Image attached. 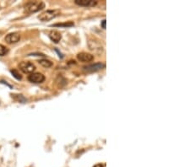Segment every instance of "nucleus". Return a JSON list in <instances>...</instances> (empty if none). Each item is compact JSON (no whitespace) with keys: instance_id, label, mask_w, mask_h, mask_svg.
Segmentation results:
<instances>
[{"instance_id":"nucleus-15","label":"nucleus","mask_w":190,"mask_h":167,"mask_svg":"<svg viewBox=\"0 0 190 167\" xmlns=\"http://www.w3.org/2000/svg\"><path fill=\"white\" fill-rule=\"evenodd\" d=\"M101 25H102V29H106V19H103V20L102 21Z\"/></svg>"},{"instance_id":"nucleus-4","label":"nucleus","mask_w":190,"mask_h":167,"mask_svg":"<svg viewBox=\"0 0 190 167\" xmlns=\"http://www.w3.org/2000/svg\"><path fill=\"white\" fill-rule=\"evenodd\" d=\"M28 80L31 83L41 84L44 82L45 76L40 73H32L28 76Z\"/></svg>"},{"instance_id":"nucleus-10","label":"nucleus","mask_w":190,"mask_h":167,"mask_svg":"<svg viewBox=\"0 0 190 167\" xmlns=\"http://www.w3.org/2000/svg\"><path fill=\"white\" fill-rule=\"evenodd\" d=\"M39 64H41L42 67H50L52 66V63L49 60H47V59H41L38 61Z\"/></svg>"},{"instance_id":"nucleus-6","label":"nucleus","mask_w":190,"mask_h":167,"mask_svg":"<svg viewBox=\"0 0 190 167\" xmlns=\"http://www.w3.org/2000/svg\"><path fill=\"white\" fill-rule=\"evenodd\" d=\"M104 67H105V64H103V63H94V64H90V65L85 66V67H84V70L86 71V72L92 73V72L99 71V70L102 69Z\"/></svg>"},{"instance_id":"nucleus-1","label":"nucleus","mask_w":190,"mask_h":167,"mask_svg":"<svg viewBox=\"0 0 190 167\" xmlns=\"http://www.w3.org/2000/svg\"><path fill=\"white\" fill-rule=\"evenodd\" d=\"M45 8V3L41 1H30L25 5V9L27 13H36Z\"/></svg>"},{"instance_id":"nucleus-2","label":"nucleus","mask_w":190,"mask_h":167,"mask_svg":"<svg viewBox=\"0 0 190 167\" xmlns=\"http://www.w3.org/2000/svg\"><path fill=\"white\" fill-rule=\"evenodd\" d=\"M60 15V11L59 10H47L43 13H41L40 15H38V19L41 20V21H43V22H46V21H49L52 19L56 18L57 16H58Z\"/></svg>"},{"instance_id":"nucleus-7","label":"nucleus","mask_w":190,"mask_h":167,"mask_svg":"<svg viewBox=\"0 0 190 167\" xmlns=\"http://www.w3.org/2000/svg\"><path fill=\"white\" fill-rule=\"evenodd\" d=\"M77 58L79 61L80 62H84V63H87V62H91L94 60V56L90 53H87V52H80L77 55Z\"/></svg>"},{"instance_id":"nucleus-13","label":"nucleus","mask_w":190,"mask_h":167,"mask_svg":"<svg viewBox=\"0 0 190 167\" xmlns=\"http://www.w3.org/2000/svg\"><path fill=\"white\" fill-rule=\"evenodd\" d=\"M11 72V73L13 74V76L16 79H18V80H20L21 79H22V76H21V74L18 72L17 70H15V69H13V70H11L10 71Z\"/></svg>"},{"instance_id":"nucleus-9","label":"nucleus","mask_w":190,"mask_h":167,"mask_svg":"<svg viewBox=\"0 0 190 167\" xmlns=\"http://www.w3.org/2000/svg\"><path fill=\"white\" fill-rule=\"evenodd\" d=\"M74 3L80 6H94L97 3L96 1L94 0H75Z\"/></svg>"},{"instance_id":"nucleus-3","label":"nucleus","mask_w":190,"mask_h":167,"mask_svg":"<svg viewBox=\"0 0 190 167\" xmlns=\"http://www.w3.org/2000/svg\"><path fill=\"white\" fill-rule=\"evenodd\" d=\"M19 68L25 73H32L35 70V66L31 62H21L19 64Z\"/></svg>"},{"instance_id":"nucleus-16","label":"nucleus","mask_w":190,"mask_h":167,"mask_svg":"<svg viewBox=\"0 0 190 167\" xmlns=\"http://www.w3.org/2000/svg\"><path fill=\"white\" fill-rule=\"evenodd\" d=\"M94 167H104L102 164H98V165H96Z\"/></svg>"},{"instance_id":"nucleus-11","label":"nucleus","mask_w":190,"mask_h":167,"mask_svg":"<svg viewBox=\"0 0 190 167\" xmlns=\"http://www.w3.org/2000/svg\"><path fill=\"white\" fill-rule=\"evenodd\" d=\"M12 96V97L15 99V100H16L19 102H21V103H25V102H26V99L22 96V95H11Z\"/></svg>"},{"instance_id":"nucleus-8","label":"nucleus","mask_w":190,"mask_h":167,"mask_svg":"<svg viewBox=\"0 0 190 167\" xmlns=\"http://www.w3.org/2000/svg\"><path fill=\"white\" fill-rule=\"evenodd\" d=\"M48 36L54 43H58L62 39V35L58 31H51L48 34Z\"/></svg>"},{"instance_id":"nucleus-12","label":"nucleus","mask_w":190,"mask_h":167,"mask_svg":"<svg viewBox=\"0 0 190 167\" xmlns=\"http://www.w3.org/2000/svg\"><path fill=\"white\" fill-rule=\"evenodd\" d=\"M8 52H9V49L3 45L0 44V57L5 56L6 54H8Z\"/></svg>"},{"instance_id":"nucleus-5","label":"nucleus","mask_w":190,"mask_h":167,"mask_svg":"<svg viewBox=\"0 0 190 167\" xmlns=\"http://www.w3.org/2000/svg\"><path fill=\"white\" fill-rule=\"evenodd\" d=\"M19 40H20V35L17 33V32L9 33L5 36V41H6L8 44L16 43Z\"/></svg>"},{"instance_id":"nucleus-14","label":"nucleus","mask_w":190,"mask_h":167,"mask_svg":"<svg viewBox=\"0 0 190 167\" xmlns=\"http://www.w3.org/2000/svg\"><path fill=\"white\" fill-rule=\"evenodd\" d=\"M74 25V23L73 22H69V23H63V24H55V25H52V26H64V27H69V26H72Z\"/></svg>"}]
</instances>
